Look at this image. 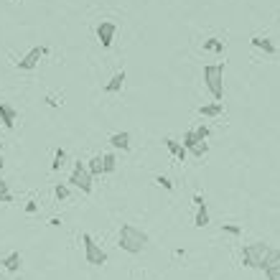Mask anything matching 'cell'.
<instances>
[{
	"label": "cell",
	"instance_id": "83f0119b",
	"mask_svg": "<svg viewBox=\"0 0 280 280\" xmlns=\"http://www.w3.org/2000/svg\"><path fill=\"white\" fill-rule=\"evenodd\" d=\"M155 181H158V186H163L166 191H173V181H171L168 176H158Z\"/></svg>",
	"mask_w": 280,
	"mask_h": 280
},
{
	"label": "cell",
	"instance_id": "7c38bea8",
	"mask_svg": "<svg viewBox=\"0 0 280 280\" xmlns=\"http://www.w3.org/2000/svg\"><path fill=\"white\" fill-rule=\"evenodd\" d=\"M110 143H112V148H120V150H130V133H112L110 135Z\"/></svg>",
	"mask_w": 280,
	"mask_h": 280
},
{
	"label": "cell",
	"instance_id": "2e32d148",
	"mask_svg": "<svg viewBox=\"0 0 280 280\" xmlns=\"http://www.w3.org/2000/svg\"><path fill=\"white\" fill-rule=\"evenodd\" d=\"M252 46H255V49H262L265 54H275V44H272L270 39H262V36H255V39H252Z\"/></svg>",
	"mask_w": 280,
	"mask_h": 280
},
{
	"label": "cell",
	"instance_id": "ba28073f",
	"mask_svg": "<svg viewBox=\"0 0 280 280\" xmlns=\"http://www.w3.org/2000/svg\"><path fill=\"white\" fill-rule=\"evenodd\" d=\"M16 120H18L16 107H13V105H8V102H0V122H3V128L13 130V128H16Z\"/></svg>",
	"mask_w": 280,
	"mask_h": 280
},
{
	"label": "cell",
	"instance_id": "3957f363",
	"mask_svg": "<svg viewBox=\"0 0 280 280\" xmlns=\"http://www.w3.org/2000/svg\"><path fill=\"white\" fill-rule=\"evenodd\" d=\"M267 250H270L267 242H252V244H244V247H242V265H244V267H255V270H260L262 257L267 255Z\"/></svg>",
	"mask_w": 280,
	"mask_h": 280
},
{
	"label": "cell",
	"instance_id": "cb8c5ba5",
	"mask_svg": "<svg viewBox=\"0 0 280 280\" xmlns=\"http://www.w3.org/2000/svg\"><path fill=\"white\" fill-rule=\"evenodd\" d=\"M54 196H56L59 201H67V199H69V186H67V183H59L56 191H54Z\"/></svg>",
	"mask_w": 280,
	"mask_h": 280
},
{
	"label": "cell",
	"instance_id": "7402d4cb",
	"mask_svg": "<svg viewBox=\"0 0 280 280\" xmlns=\"http://www.w3.org/2000/svg\"><path fill=\"white\" fill-rule=\"evenodd\" d=\"M196 143H201V140L196 138V133H194V130H189V133L183 135V148H186V150H191Z\"/></svg>",
	"mask_w": 280,
	"mask_h": 280
},
{
	"label": "cell",
	"instance_id": "603a6c76",
	"mask_svg": "<svg viewBox=\"0 0 280 280\" xmlns=\"http://www.w3.org/2000/svg\"><path fill=\"white\" fill-rule=\"evenodd\" d=\"M64 161H67V150H64V148H59V150H56V155H54L51 168H54V171H59V168L64 166Z\"/></svg>",
	"mask_w": 280,
	"mask_h": 280
},
{
	"label": "cell",
	"instance_id": "4316f807",
	"mask_svg": "<svg viewBox=\"0 0 280 280\" xmlns=\"http://www.w3.org/2000/svg\"><path fill=\"white\" fill-rule=\"evenodd\" d=\"M194 133H196V138H199V140H206V138L211 135V130H209L206 125H199V128H196Z\"/></svg>",
	"mask_w": 280,
	"mask_h": 280
},
{
	"label": "cell",
	"instance_id": "8992f818",
	"mask_svg": "<svg viewBox=\"0 0 280 280\" xmlns=\"http://www.w3.org/2000/svg\"><path fill=\"white\" fill-rule=\"evenodd\" d=\"M46 54H49V49H46V46H34V49H31V51H28V54L18 61V69H21V72H34V69L39 67V61H41Z\"/></svg>",
	"mask_w": 280,
	"mask_h": 280
},
{
	"label": "cell",
	"instance_id": "30bf717a",
	"mask_svg": "<svg viewBox=\"0 0 280 280\" xmlns=\"http://www.w3.org/2000/svg\"><path fill=\"white\" fill-rule=\"evenodd\" d=\"M21 265H23L21 252H11V255H6V257H3V267H6L8 272H18V270H21Z\"/></svg>",
	"mask_w": 280,
	"mask_h": 280
},
{
	"label": "cell",
	"instance_id": "6da1fadb",
	"mask_svg": "<svg viewBox=\"0 0 280 280\" xmlns=\"http://www.w3.org/2000/svg\"><path fill=\"white\" fill-rule=\"evenodd\" d=\"M117 244H120V250H125L130 255H140L148 247V234L135 224H122L120 234H117Z\"/></svg>",
	"mask_w": 280,
	"mask_h": 280
},
{
	"label": "cell",
	"instance_id": "d6a6232c",
	"mask_svg": "<svg viewBox=\"0 0 280 280\" xmlns=\"http://www.w3.org/2000/svg\"><path fill=\"white\" fill-rule=\"evenodd\" d=\"M0 148H3V140H0Z\"/></svg>",
	"mask_w": 280,
	"mask_h": 280
},
{
	"label": "cell",
	"instance_id": "1f68e13d",
	"mask_svg": "<svg viewBox=\"0 0 280 280\" xmlns=\"http://www.w3.org/2000/svg\"><path fill=\"white\" fill-rule=\"evenodd\" d=\"M3 166H6V158H3V155H0V171H3Z\"/></svg>",
	"mask_w": 280,
	"mask_h": 280
},
{
	"label": "cell",
	"instance_id": "4fadbf2b",
	"mask_svg": "<svg viewBox=\"0 0 280 280\" xmlns=\"http://www.w3.org/2000/svg\"><path fill=\"white\" fill-rule=\"evenodd\" d=\"M222 110H224L222 102H209V105H201V107H199V115H201V117H219Z\"/></svg>",
	"mask_w": 280,
	"mask_h": 280
},
{
	"label": "cell",
	"instance_id": "7a4b0ae2",
	"mask_svg": "<svg viewBox=\"0 0 280 280\" xmlns=\"http://www.w3.org/2000/svg\"><path fill=\"white\" fill-rule=\"evenodd\" d=\"M201 79L209 95L214 97V102H222L224 100V64H206L201 69Z\"/></svg>",
	"mask_w": 280,
	"mask_h": 280
},
{
	"label": "cell",
	"instance_id": "d4e9b609",
	"mask_svg": "<svg viewBox=\"0 0 280 280\" xmlns=\"http://www.w3.org/2000/svg\"><path fill=\"white\" fill-rule=\"evenodd\" d=\"M265 277H267V280H280V262L272 265V267H267V270H265Z\"/></svg>",
	"mask_w": 280,
	"mask_h": 280
},
{
	"label": "cell",
	"instance_id": "d590c367",
	"mask_svg": "<svg viewBox=\"0 0 280 280\" xmlns=\"http://www.w3.org/2000/svg\"><path fill=\"white\" fill-rule=\"evenodd\" d=\"M0 125H3V122H0Z\"/></svg>",
	"mask_w": 280,
	"mask_h": 280
},
{
	"label": "cell",
	"instance_id": "ffe728a7",
	"mask_svg": "<svg viewBox=\"0 0 280 280\" xmlns=\"http://www.w3.org/2000/svg\"><path fill=\"white\" fill-rule=\"evenodd\" d=\"M13 194L8 191V181H0V204H11Z\"/></svg>",
	"mask_w": 280,
	"mask_h": 280
},
{
	"label": "cell",
	"instance_id": "4dcf8cb0",
	"mask_svg": "<svg viewBox=\"0 0 280 280\" xmlns=\"http://www.w3.org/2000/svg\"><path fill=\"white\" fill-rule=\"evenodd\" d=\"M49 227H61V219H59V216H54V219H49Z\"/></svg>",
	"mask_w": 280,
	"mask_h": 280
},
{
	"label": "cell",
	"instance_id": "f546056e",
	"mask_svg": "<svg viewBox=\"0 0 280 280\" xmlns=\"http://www.w3.org/2000/svg\"><path fill=\"white\" fill-rule=\"evenodd\" d=\"M194 204L201 206V204H204V196H201V194H194Z\"/></svg>",
	"mask_w": 280,
	"mask_h": 280
},
{
	"label": "cell",
	"instance_id": "5bb4252c",
	"mask_svg": "<svg viewBox=\"0 0 280 280\" xmlns=\"http://www.w3.org/2000/svg\"><path fill=\"white\" fill-rule=\"evenodd\" d=\"M277 262H280V250H277V247H270V250H267V255L262 257V265H260V270L265 272L267 267H272V265H277Z\"/></svg>",
	"mask_w": 280,
	"mask_h": 280
},
{
	"label": "cell",
	"instance_id": "9a60e30c",
	"mask_svg": "<svg viewBox=\"0 0 280 280\" xmlns=\"http://www.w3.org/2000/svg\"><path fill=\"white\" fill-rule=\"evenodd\" d=\"M87 171L92 173V178L102 176V173H105V166H102V155H92V158L87 161Z\"/></svg>",
	"mask_w": 280,
	"mask_h": 280
},
{
	"label": "cell",
	"instance_id": "9c48e42d",
	"mask_svg": "<svg viewBox=\"0 0 280 280\" xmlns=\"http://www.w3.org/2000/svg\"><path fill=\"white\" fill-rule=\"evenodd\" d=\"M163 143H166V148L178 158V161H186V155H189V150L183 148V143H178V140H173V138H163Z\"/></svg>",
	"mask_w": 280,
	"mask_h": 280
},
{
	"label": "cell",
	"instance_id": "836d02e7",
	"mask_svg": "<svg viewBox=\"0 0 280 280\" xmlns=\"http://www.w3.org/2000/svg\"><path fill=\"white\" fill-rule=\"evenodd\" d=\"M0 280H3V275H0Z\"/></svg>",
	"mask_w": 280,
	"mask_h": 280
},
{
	"label": "cell",
	"instance_id": "f1b7e54d",
	"mask_svg": "<svg viewBox=\"0 0 280 280\" xmlns=\"http://www.w3.org/2000/svg\"><path fill=\"white\" fill-rule=\"evenodd\" d=\"M36 209H39L36 201H28V204H26V214H36Z\"/></svg>",
	"mask_w": 280,
	"mask_h": 280
},
{
	"label": "cell",
	"instance_id": "44dd1931",
	"mask_svg": "<svg viewBox=\"0 0 280 280\" xmlns=\"http://www.w3.org/2000/svg\"><path fill=\"white\" fill-rule=\"evenodd\" d=\"M189 153H191V155H194V158H204V155H206V153H209V145H206V143H204V140H201V143H196V145H194V148H191V150H189Z\"/></svg>",
	"mask_w": 280,
	"mask_h": 280
},
{
	"label": "cell",
	"instance_id": "5b68a950",
	"mask_svg": "<svg viewBox=\"0 0 280 280\" xmlns=\"http://www.w3.org/2000/svg\"><path fill=\"white\" fill-rule=\"evenodd\" d=\"M82 242H84V260H87L89 265L100 267V265L107 262V252L92 239V234H82Z\"/></svg>",
	"mask_w": 280,
	"mask_h": 280
},
{
	"label": "cell",
	"instance_id": "e575fe53",
	"mask_svg": "<svg viewBox=\"0 0 280 280\" xmlns=\"http://www.w3.org/2000/svg\"><path fill=\"white\" fill-rule=\"evenodd\" d=\"M13 3H18V0H13Z\"/></svg>",
	"mask_w": 280,
	"mask_h": 280
},
{
	"label": "cell",
	"instance_id": "277c9868",
	"mask_svg": "<svg viewBox=\"0 0 280 280\" xmlns=\"http://www.w3.org/2000/svg\"><path fill=\"white\" fill-rule=\"evenodd\" d=\"M69 183L72 186H77L82 194H92V173L87 171V163H82V161H77L74 163V171H72V176H69Z\"/></svg>",
	"mask_w": 280,
	"mask_h": 280
},
{
	"label": "cell",
	"instance_id": "d6986e66",
	"mask_svg": "<svg viewBox=\"0 0 280 280\" xmlns=\"http://www.w3.org/2000/svg\"><path fill=\"white\" fill-rule=\"evenodd\" d=\"M102 166H105V173H115V168H117V158H115L112 153H107V155H102Z\"/></svg>",
	"mask_w": 280,
	"mask_h": 280
},
{
	"label": "cell",
	"instance_id": "8fae6325",
	"mask_svg": "<svg viewBox=\"0 0 280 280\" xmlns=\"http://www.w3.org/2000/svg\"><path fill=\"white\" fill-rule=\"evenodd\" d=\"M122 84H125V72L120 69V72L105 84V92H107V95H117V92L122 89Z\"/></svg>",
	"mask_w": 280,
	"mask_h": 280
},
{
	"label": "cell",
	"instance_id": "484cf974",
	"mask_svg": "<svg viewBox=\"0 0 280 280\" xmlns=\"http://www.w3.org/2000/svg\"><path fill=\"white\" fill-rule=\"evenodd\" d=\"M222 229H224L227 234H232V237H239V234H242V227H239V224H224Z\"/></svg>",
	"mask_w": 280,
	"mask_h": 280
},
{
	"label": "cell",
	"instance_id": "52a82bcc",
	"mask_svg": "<svg viewBox=\"0 0 280 280\" xmlns=\"http://www.w3.org/2000/svg\"><path fill=\"white\" fill-rule=\"evenodd\" d=\"M115 36H117V26H115L112 21H102V23L97 26V39H100V44H102L105 49L112 46Z\"/></svg>",
	"mask_w": 280,
	"mask_h": 280
},
{
	"label": "cell",
	"instance_id": "ac0fdd59",
	"mask_svg": "<svg viewBox=\"0 0 280 280\" xmlns=\"http://www.w3.org/2000/svg\"><path fill=\"white\" fill-rule=\"evenodd\" d=\"M194 224H196V227H206V224H209V209H206V204L199 206V211H196V216H194Z\"/></svg>",
	"mask_w": 280,
	"mask_h": 280
},
{
	"label": "cell",
	"instance_id": "e0dca14e",
	"mask_svg": "<svg viewBox=\"0 0 280 280\" xmlns=\"http://www.w3.org/2000/svg\"><path fill=\"white\" fill-rule=\"evenodd\" d=\"M204 49L206 51H214V54H224V41L222 39H206L204 41Z\"/></svg>",
	"mask_w": 280,
	"mask_h": 280
}]
</instances>
